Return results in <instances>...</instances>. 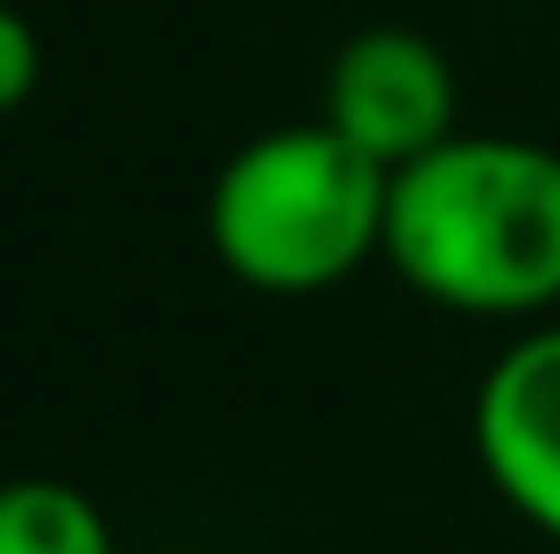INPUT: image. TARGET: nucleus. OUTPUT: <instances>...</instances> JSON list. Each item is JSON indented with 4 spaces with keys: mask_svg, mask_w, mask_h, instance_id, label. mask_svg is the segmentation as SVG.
Instances as JSON below:
<instances>
[{
    "mask_svg": "<svg viewBox=\"0 0 560 554\" xmlns=\"http://www.w3.org/2000/svg\"><path fill=\"white\" fill-rule=\"evenodd\" d=\"M383 256L411 291L476 320L560 305V150L447 136L390 178Z\"/></svg>",
    "mask_w": 560,
    "mask_h": 554,
    "instance_id": "obj_1",
    "label": "nucleus"
},
{
    "mask_svg": "<svg viewBox=\"0 0 560 554\" xmlns=\"http://www.w3.org/2000/svg\"><path fill=\"white\" fill-rule=\"evenodd\" d=\"M390 178V164H376L327 122L270 128L242 142L206 193L213 256L270 299L334 291L383 250Z\"/></svg>",
    "mask_w": 560,
    "mask_h": 554,
    "instance_id": "obj_2",
    "label": "nucleus"
},
{
    "mask_svg": "<svg viewBox=\"0 0 560 554\" xmlns=\"http://www.w3.org/2000/svg\"><path fill=\"white\" fill-rule=\"evenodd\" d=\"M327 128L405 171L454 136V71L419 28H362L327 65Z\"/></svg>",
    "mask_w": 560,
    "mask_h": 554,
    "instance_id": "obj_3",
    "label": "nucleus"
},
{
    "mask_svg": "<svg viewBox=\"0 0 560 554\" xmlns=\"http://www.w3.org/2000/svg\"><path fill=\"white\" fill-rule=\"evenodd\" d=\"M476 455L511 512L560 541V320L518 334L482 370Z\"/></svg>",
    "mask_w": 560,
    "mask_h": 554,
    "instance_id": "obj_4",
    "label": "nucleus"
},
{
    "mask_svg": "<svg viewBox=\"0 0 560 554\" xmlns=\"http://www.w3.org/2000/svg\"><path fill=\"white\" fill-rule=\"evenodd\" d=\"M0 554H114V527L79 484L14 476L0 484Z\"/></svg>",
    "mask_w": 560,
    "mask_h": 554,
    "instance_id": "obj_5",
    "label": "nucleus"
},
{
    "mask_svg": "<svg viewBox=\"0 0 560 554\" xmlns=\"http://www.w3.org/2000/svg\"><path fill=\"white\" fill-rule=\"evenodd\" d=\"M43 85V43L28 28V14H14L0 0V114L28 107V93Z\"/></svg>",
    "mask_w": 560,
    "mask_h": 554,
    "instance_id": "obj_6",
    "label": "nucleus"
}]
</instances>
